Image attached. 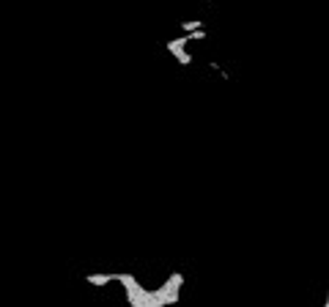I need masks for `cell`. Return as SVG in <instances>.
I'll return each instance as SVG.
<instances>
[{
    "label": "cell",
    "mask_w": 329,
    "mask_h": 307,
    "mask_svg": "<svg viewBox=\"0 0 329 307\" xmlns=\"http://www.w3.org/2000/svg\"><path fill=\"white\" fill-rule=\"evenodd\" d=\"M115 282H121L124 291H134V288L140 285V282L134 280V274H115Z\"/></svg>",
    "instance_id": "6da1fadb"
},
{
    "label": "cell",
    "mask_w": 329,
    "mask_h": 307,
    "mask_svg": "<svg viewBox=\"0 0 329 307\" xmlns=\"http://www.w3.org/2000/svg\"><path fill=\"white\" fill-rule=\"evenodd\" d=\"M85 280L91 282V285H107L110 280H115V274H88Z\"/></svg>",
    "instance_id": "7a4b0ae2"
},
{
    "label": "cell",
    "mask_w": 329,
    "mask_h": 307,
    "mask_svg": "<svg viewBox=\"0 0 329 307\" xmlns=\"http://www.w3.org/2000/svg\"><path fill=\"white\" fill-rule=\"evenodd\" d=\"M200 28H203V22H200V19H187V22H184V30H187V33H192V30H200Z\"/></svg>",
    "instance_id": "3957f363"
},
{
    "label": "cell",
    "mask_w": 329,
    "mask_h": 307,
    "mask_svg": "<svg viewBox=\"0 0 329 307\" xmlns=\"http://www.w3.org/2000/svg\"><path fill=\"white\" fill-rule=\"evenodd\" d=\"M326 304H329V296H326Z\"/></svg>",
    "instance_id": "277c9868"
}]
</instances>
